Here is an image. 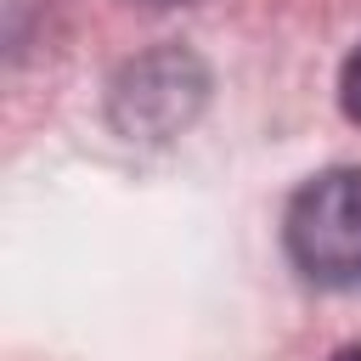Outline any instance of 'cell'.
Wrapping results in <instances>:
<instances>
[{
    "label": "cell",
    "mask_w": 361,
    "mask_h": 361,
    "mask_svg": "<svg viewBox=\"0 0 361 361\" xmlns=\"http://www.w3.org/2000/svg\"><path fill=\"white\" fill-rule=\"evenodd\" d=\"M288 259L316 288H361V164L310 175L282 214Z\"/></svg>",
    "instance_id": "obj_1"
},
{
    "label": "cell",
    "mask_w": 361,
    "mask_h": 361,
    "mask_svg": "<svg viewBox=\"0 0 361 361\" xmlns=\"http://www.w3.org/2000/svg\"><path fill=\"white\" fill-rule=\"evenodd\" d=\"M209 96V73L192 51H152L135 56L113 85V124L124 135H175L192 124V113Z\"/></svg>",
    "instance_id": "obj_2"
},
{
    "label": "cell",
    "mask_w": 361,
    "mask_h": 361,
    "mask_svg": "<svg viewBox=\"0 0 361 361\" xmlns=\"http://www.w3.org/2000/svg\"><path fill=\"white\" fill-rule=\"evenodd\" d=\"M338 107L350 124H361V45L344 56V73H338Z\"/></svg>",
    "instance_id": "obj_3"
},
{
    "label": "cell",
    "mask_w": 361,
    "mask_h": 361,
    "mask_svg": "<svg viewBox=\"0 0 361 361\" xmlns=\"http://www.w3.org/2000/svg\"><path fill=\"white\" fill-rule=\"evenodd\" d=\"M327 361H361V338H350V344H338Z\"/></svg>",
    "instance_id": "obj_4"
},
{
    "label": "cell",
    "mask_w": 361,
    "mask_h": 361,
    "mask_svg": "<svg viewBox=\"0 0 361 361\" xmlns=\"http://www.w3.org/2000/svg\"><path fill=\"white\" fill-rule=\"evenodd\" d=\"M158 6H180V0H158Z\"/></svg>",
    "instance_id": "obj_5"
}]
</instances>
